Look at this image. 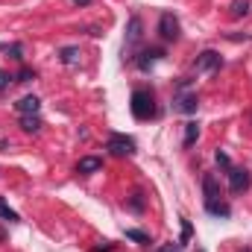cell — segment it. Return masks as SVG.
I'll list each match as a JSON object with an SVG mask.
<instances>
[{
  "instance_id": "26",
  "label": "cell",
  "mask_w": 252,
  "mask_h": 252,
  "mask_svg": "<svg viewBox=\"0 0 252 252\" xmlns=\"http://www.w3.org/2000/svg\"><path fill=\"white\" fill-rule=\"evenodd\" d=\"M156 252H182V247L179 244H164V247H158Z\"/></svg>"
},
{
  "instance_id": "29",
  "label": "cell",
  "mask_w": 252,
  "mask_h": 252,
  "mask_svg": "<svg viewBox=\"0 0 252 252\" xmlns=\"http://www.w3.org/2000/svg\"><path fill=\"white\" fill-rule=\"evenodd\" d=\"M241 252H252V250H250V247H244V250H241Z\"/></svg>"
},
{
  "instance_id": "4",
  "label": "cell",
  "mask_w": 252,
  "mask_h": 252,
  "mask_svg": "<svg viewBox=\"0 0 252 252\" xmlns=\"http://www.w3.org/2000/svg\"><path fill=\"white\" fill-rule=\"evenodd\" d=\"M141 41H144V21H141V15H132V18H129V27H126L124 59H126V53H132Z\"/></svg>"
},
{
  "instance_id": "28",
  "label": "cell",
  "mask_w": 252,
  "mask_h": 252,
  "mask_svg": "<svg viewBox=\"0 0 252 252\" xmlns=\"http://www.w3.org/2000/svg\"><path fill=\"white\" fill-rule=\"evenodd\" d=\"M3 241H6V229H0V244H3Z\"/></svg>"
},
{
  "instance_id": "23",
  "label": "cell",
  "mask_w": 252,
  "mask_h": 252,
  "mask_svg": "<svg viewBox=\"0 0 252 252\" xmlns=\"http://www.w3.org/2000/svg\"><path fill=\"white\" fill-rule=\"evenodd\" d=\"M190 235H193V226H190V220H182V238H179V247H185V244H188Z\"/></svg>"
},
{
  "instance_id": "20",
  "label": "cell",
  "mask_w": 252,
  "mask_h": 252,
  "mask_svg": "<svg viewBox=\"0 0 252 252\" xmlns=\"http://www.w3.org/2000/svg\"><path fill=\"white\" fill-rule=\"evenodd\" d=\"M126 238H129V241H135V244H150V235H147V232H141V229H126Z\"/></svg>"
},
{
  "instance_id": "6",
  "label": "cell",
  "mask_w": 252,
  "mask_h": 252,
  "mask_svg": "<svg viewBox=\"0 0 252 252\" xmlns=\"http://www.w3.org/2000/svg\"><path fill=\"white\" fill-rule=\"evenodd\" d=\"M220 67H223V56L217 50H202L193 59V70L196 73H211V70H220Z\"/></svg>"
},
{
  "instance_id": "14",
  "label": "cell",
  "mask_w": 252,
  "mask_h": 252,
  "mask_svg": "<svg viewBox=\"0 0 252 252\" xmlns=\"http://www.w3.org/2000/svg\"><path fill=\"white\" fill-rule=\"evenodd\" d=\"M0 50H3V53H9V59H15V62H24V44H21V41L0 44Z\"/></svg>"
},
{
  "instance_id": "19",
  "label": "cell",
  "mask_w": 252,
  "mask_h": 252,
  "mask_svg": "<svg viewBox=\"0 0 252 252\" xmlns=\"http://www.w3.org/2000/svg\"><path fill=\"white\" fill-rule=\"evenodd\" d=\"M0 220H9V223H18V220H21V217H18V211L6 205V199H0Z\"/></svg>"
},
{
  "instance_id": "12",
  "label": "cell",
  "mask_w": 252,
  "mask_h": 252,
  "mask_svg": "<svg viewBox=\"0 0 252 252\" xmlns=\"http://www.w3.org/2000/svg\"><path fill=\"white\" fill-rule=\"evenodd\" d=\"M205 211L211 214V217H232V208H229V202H223V199H208L205 202Z\"/></svg>"
},
{
  "instance_id": "7",
  "label": "cell",
  "mask_w": 252,
  "mask_h": 252,
  "mask_svg": "<svg viewBox=\"0 0 252 252\" xmlns=\"http://www.w3.org/2000/svg\"><path fill=\"white\" fill-rule=\"evenodd\" d=\"M164 59V47H144L138 56H135V64H138V70H153L156 62H161Z\"/></svg>"
},
{
  "instance_id": "11",
  "label": "cell",
  "mask_w": 252,
  "mask_h": 252,
  "mask_svg": "<svg viewBox=\"0 0 252 252\" xmlns=\"http://www.w3.org/2000/svg\"><path fill=\"white\" fill-rule=\"evenodd\" d=\"M202 193H205V202L208 199H220V182L214 173H202Z\"/></svg>"
},
{
  "instance_id": "22",
  "label": "cell",
  "mask_w": 252,
  "mask_h": 252,
  "mask_svg": "<svg viewBox=\"0 0 252 252\" xmlns=\"http://www.w3.org/2000/svg\"><path fill=\"white\" fill-rule=\"evenodd\" d=\"M214 161H217V167H223V170H229V167H232V158H229L223 150H217V153H214Z\"/></svg>"
},
{
  "instance_id": "24",
  "label": "cell",
  "mask_w": 252,
  "mask_h": 252,
  "mask_svg": "<svg viewBox=\"0 0 252 252\" xmlns=\"http://www.w3.org/2000/svg\"><path fill=\"white\" fill-rule=\"evenodd\" d=\"M12 79H15V76H12L9 70H3V67H0V94H3V91L12 85Z\"/></svg>"
},
{
  "instance_id": "10",
  "label": "cell",
  "mask_w": 252,
  "mask_h": 252,
  "mask_svg": "<svg viewBox=\"0 0 252 252\" xmlns=\"http://www.w3.org/2000/svg\"><path fill=\"white\" fill-rule=\"evenodd\" d=\"M97 170H103V158H97V156H85L76 161V173H82V176H91Z\"/></svg>"
},
{
  "instance_id": "3",
  "label": "cell",
  "mask_w": 252,
  "mask_h": 252,
  "mask_svg": "<svg viewBox=\"0 0 252 252\" xmlns=\"http://www.w3.org/2000/svg\"><path fill=\"white\" fill-rule=\"evenodd\" d=\"M106 150H109L112 156H118V158H129V156H135V141H132L129 135L115 132V135H109V141H106Z\"/></svg>"
},
{
  "instance_id": "13",
  "label": "cell",
  "mask_w": 252,
  "mask_h": 252,
  "mask_svg": "<svg viewBox=\"0 0 252 252\" xmlns=\"http://www.w3.org/2000/svg\"><path fill=\"white\" fill-rule=\"evenodd\" d=\"M41 118L38 115H21V129L27 132V135H35V132H41Z\"/></svg>"
},
{
  "instance_id": "21",
  "label": "cell",
  "mask_w": 252,
  "mask_h": 252,
  "mask_svg": "<svg viewBox=\"0 0 252 252\" xmlns=\"http://www.w3.org/2000/svg\"><path fill=\"white\" fill-rule=\"evenodd\" d=\"M35 76H38V73H35L32 67H21V70H18V76H15V82H32Z\"/></svg>"
},
{
  "instance_id": "2",
  "label": "cell",
  "mask_w": 252,
  "mask_h": 252,
  "mask_svg": "<svg viewBox=\"0 0 252 252\" xmlns=\"http://www.w3.org/2000/svg\"><path fill=\"white\" fill-rule=\"evenodd\" d=\"M158 38L164 41V44H170V41H179V35H182V27H179V18L173 15V12H161V18H158Z\"/></svg>"
},
{
  "instance_id": "17",
  "label": "cell",
  "mask_w": 252,
  "mask_h": 252,
  "mask_svg": "<svg viewBox=\"0 0 252 252\" xmlns=\"http://www.w3.org/2000/svg\"><path fill=\"white\" fill-rule=\"evenodd\" d=\"M59 59H62V64H76L79 62V47H62Z\"/></svg>"
},
{
  "instance_id": "1",
  "label": "cell",
  "mask_w": 252,
  "mask_h": 252,
  "mask_svg": "<svg viewBox=\"0 0 252 252\" xmlns=\"http://www.w3.org/2000/svg\"><path fill=\"white\" fill-rule=\"evenodd\" d=\"M129 109L135 121H153L156 118V94L150 88H135L129 97Z\"/></svg>"
},
{
  "instance_id": "16",
  "label": "cell",
  "mask_w": 252,
  "mask_h": 252,
  "mask_svg": "<svg viewBox=\"0 0 252 252\" xmlns=\"http://www.w3.org/2000/svg\"><path fill=\"white\" fill-rule=\"evenodd\" d=\"M196 138H199V124H196V121H188V124H185V138H182V144H185V147H193Z\"/></svg>"
},
{
  "instance_id": "5",
  "label": "cell",
  "mask_w": 252,
  "mask_h": 252,
  "mask_svg": "<svg viewBox=\"0 0 252 252\" xmlns=\"http://www.w3.org/2000/svg\"><path fill=\"white\" fill-rule=\"evenodd\" d=\"M226 176H229V190L232 193H244V190L252 188V173L247 167H229Z\"/></svg>"
},
{
  "instance_id": "15",
  "label": "cell",
  "mask_w": 252,
  "mask_h": 252,
  "mask_svg": "<svg viewBox=\"0 0 252 252\" xmlns=\"http://www.w3.org/2000/svg\"><path fill=\"white\" fill-rule=\"evenodd\" d=\"M229 15H232L235 21H238V18H247V15H250V0H232Z\"/></svg>"
},
{
  "instance_id": "25",
  "label": "cell",
  "mask_w": 252,
  "mask_h": 252,
  "mask_svg": "<svg viewBox=\"0 0 252 252\" xmlns=\"http://www.w3.org/2000/svg\"><path fill=\"white\" fill-rule=\"evenodd\" d=\"M112 250H115V244H112V241H103L100 247H94L91 252H112Z\"/></svg>"
},
{
  "instance_id": "18",
  "label": "cell",
  "mask_w": 252,
  "mask_h": 252,
  "mask_svg": "<svg viewBox=\"0 0 252 252\" xmlns=\"http://www.w3.org/2000/svg\"><path fill=\"white\" fill-rule=\"evenodd\" d=\"M126 208H129V211H135V214H141V211H144V193H141V190H135V193L126 199Z\"/></svg>"
},
{
  "instance_id": "27",
  "label": "cell",
  "mask_w": 252,
  "mask_h": 252,
  "mask_svg": "<svg viewBox=\"0 0 252 252\" xmlns=\"http://www.w3.org/2000/svg\"><path fill=\"white\" fill-rule=\"evenodd\" d=\"M70 3H73V6H88L91 0H70Z\"/></svg>"
},
{
  "instance_id": "8",
  "label": "cell",
  "mask_w": 252,
  "mask_h": 252,
  "mask_svg": "<svg viewBox=\"0 0 252 252\" xmlns=\"http://www.w3.org/2000/svg\"><path fill=\"white\" fill-rule=\"evenodd\" d=\"M196 109H199V97L196 94H176L173 97V112H179V115H196Z\"/></svg>"
},
{
  "instance_id": "9",
  "label": "cell",
  "mask_w": 252,
  "mask_h": 252,
  "mask_svg": "<svg viewBox=\"0 0 252 252\" xmlns=\"http://www.w3.org/2000/svg\"><path fill=\"white\" fill-rule=\"evenodd\" d=\"M15 109H18V115H38L41 100H38L35 94H27V97H21V100L15 103Z\"/></svg>"
}]
</instances>
